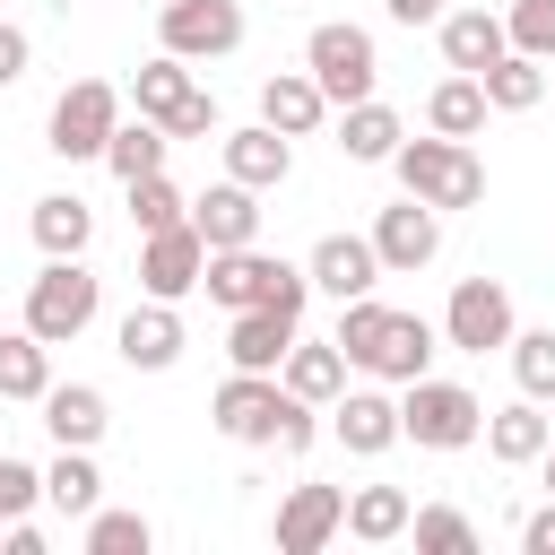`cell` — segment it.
Returning <instances> with one entry per match:
<instances>
[{"label":"cell","instance_id":"cell-36","mask_svg":"<svg viewBox=\"0 0 555 555\" xmlns=\"http://www.w3.org/2000/svg\"><path fill=\"white\" fill-rule=\"evenodd\" d=\"M147 546H156V529L139 512H104V503L87 512V555H147Z\"/></svg>","mask_w":555,"mask_h":555},{"label":"cell","instance_id":"cell-19","mask_svg":"<svg viewBox=\"0 0 555 555\" xmlns=\"http://www.w3.org/2000/svg\"><path fill=\"white\" fill-rule=\"evenodd\" d=\"M225 173H234V182H251V191H278V182L295 173V139H286V130H269V121H251V130H234V139H225Z\"/></svg>","mask_w":555,"mask_h":555},{"label":"cell","instance_id":"cell-11","mask_svg":"<svg viewBox=\"0 0 555 555\" xmlns=\"http://www.w3.org/2000/svg\"><path fill=\"white\" fill-rule=\"evenodd\" d=\"M373 251H382V278H416L434 251H442V208L425 199H399L373 217Z\"/></svg>","mask_w":555,"mask_h":555},{"label":"cell","instance_id":"cell-26","mask_svg":"<svg viewBox=\"0 0 555 555\" xmlns=\"http://www.w3.org/2000/svg\"><path fill=\"white\" fill-rule=\"evenodd\" d=\"M408 512H416V503H408L399 486H356L338 529H347V538H364V546H390V538H408Z\"/></svg>","mask_w":555,"mask_h":555},{"label":"cell","instance_id":"cell-27","mask_svg":"<svg viewBox=\"0 0 555 555\" xmlns=\"http://www.w3.org/2000/svg\"><path fill=\"white\" fill-rule=\"evenodd\" d=\"M477 87H486V113H529V104L546 95V61L503 52V61H486V69H477Z\"/></svg>","mask_w":555,"mask_h":555},{"label":"cell","instance_id":"cell-18","mask_svg":"<svg viewBox=\"0 0 555 555\" xmlns=\"http://www.w3.org/2000/svg\"><path fill=\"white\" fill-rule=\"evenodd\" d=\"M330 425H338V442H347L356 460H373V451L399 442V399H382V390H338V399H330Z\"/></svg>","mask_w":555,"mask_h":555},{"label":"cell","instance_id":"cell-20","mask_svg":"<svg viewBox=\"0 0 555 555\" xmlns=\"http://www.w3.org/2000/svg\"><path fill=\"white\" fill-rule=\"evenodd\" d=\"M278 382H286L295 399H312V408H330V399L347 390V356H338V338H304V330H295V347H286V364H278Z\"/></svg>","mask_w":555,"mask_h":555},{"label":"cell","instance_id":"cell-29","mask_svg":"<svg viewBox=\"0 0 555 555\" xmlns=\"http://www.w3.org/2000/svg\"><path fill=\"white\" fill-rule=\"evenodd\" d=\"M87 234H95V217H87V199H78V191H52V199H35V243H43V260H69V251H87Z\"/></svg>","mask_w":555,"mask_h":555},{"label":"cell","instance_id":"cell-23","mask_svg":"<svg viewBox=\"0 0 555 555\" xmlns=\"http://www.w3.org/2000/svg\"><path fill=\"white\" fill-rule=\"evenodd\" d=\"M399 139H408V121L390 113V104H338V147H347V165H390L399 156Z\"/></svg>","mask_w":555,"mask_h":555},{"label":"cell","instance_id":"cell-24","mask_svg":"<svg viewBox=\"0 0 555 555\" xmlns=\"http://www.w3.org/2000/svg\"><path fill=\"white\" fill-rule=\"evenodd\" d=\"M43 425H52L61 451H95V442H104V390H95V382L43 390Z\"/></svg>","mask_w":555,"mask_h":555},{"label":"cell","instance_id":"cell-6","mask_svg":"<svg viewBox=\"0 0 555 555\" xmlns=\"http://www.w3.org/2000/svg\"><path fill=\"white\" fill-rule=\"evenodd\" d=\"M95 304H104V286L78 269V251H69V260H43V278L26 286V330H35L43 347H69V338L95 321Z\"/></svg>","mask_w":555,"mask_h":555},{"label":"cell","instance_id":"cell-15","mask_svg":"<svg viewBox=\"0 0 555 555\" xmlns=\"http://www.w3.org/2000/svg\"><path fill=\"white\" fill-rule=\"evenodd\" d=\"M191 225H199V243H208V251H234V243H251V234H260V191L225 173L217 191H199V199H191Z\"/></svg>","mask_w":555,"mask_h":555},{"label":"cell","instance_id":"cell-7","mask_svg":"<svg viewBox=\"0 0 555 555\" xmlns=\"http://www.w3.org/2000/svg\"><path fill=\"white\" fill-rule=\"evenodd\" d=\"M304 69H312V87H321L330 104H364V95H373V78H382V61H373V35H364V26H312Z\"/></svg>","mask_w":555,"mask_h":555},{"label":"cell","instance_id":"cell-34","mask_svg":"<svg viewBox=\"0 0 555 555\" xmlns=\"http://www.w3.org/2000/svg\"><path fill=\"white\" fill-rule=\"evenodd\" d=\"M512 382L520 399H555V330H512Z\"/></svg>","mask_w":555,"mask_h":555},{"label":"cell","instance_id":"cell-32","mask_svg":"<svg viewBox=\"0 0 555 555\" xmlns=\"http://www.w3.org/2000/svg\"><path fill=\"white\" fill-rule=\"evenodd\" d=\"M43 503H52V512H69V520H87V512L104 503V477H95V460H87V451H61V460L43 468Z\"/></svg>","mask_w":555,"mask_h":555},{"label":"cell","instance_id":"cell-17","mask_svg":"<svg viewBox=\"0 0 555 555\" xmlns=\"http://www.w3.org/2000/svg\"><path fill=\"white\" fill-rule=\"evenodd\" d=\"M295 330H304V312L251 304V312H234V330H225V356H234L243 373H278V364H286V347H295Z\"/></svg>","mask_w":555,"mask_h":555},{"label":"cell","instance_id":"cell-43","mask_svg":"<svg viewBox=\"0 0 555 555\" xmlns=\"http://www.w3.org/2000/svg\"><path fill=\"white\" fill-rule=\"evenodd\" d=\"M9 555H43V529H35V520H26V512H17V520H9Z\"/></svg>","mask_w":555,"mask_h":555},{"label":"cell","instance_id":"cell-39","mask_svg":"<svg viewBox=\"0 0 555 555\" xmlns=\"http://www.w3.org/2000/svg\"><path fill=\"white\" fill-rule=\"evenodd\" d=\"M35 503H43V468H26V460L0 451V529H9L17 512H35Z\"/></svg>","mask_w":555,"mask_h":555},{"label":"cell","instance_id":"cell-3","mask_svg":"<svg viewBox=\"0 0 555 555\" xmlns=\"http://www.w3.org/2000/svg\"><path fill=\"white\" fill-rule=\"evenodd\" d=\"M199 286H208V304H225V312H251V304L304 312V295H312V278H304L295 260H278V251H251V243H234V251H208Z\"/></svg>","mask_w":555,"mask_h":555},{"label":"cell","instance_id":"cell-44","mask_svg":"<svg viewBox=\"0 0 555 555\" xmlns=\"http://www.w3.org/2000/svg\"><path fill=\"white\" fill-rule=\"evenodd\" d=\"M390 17H399V26H434V17H442V0H390Z\"/></svg>","mask_w":555,"mask_h":555},{"label":"cell","instance_id":"cell-9","mask_svg":"<svg viewBox=\"0 0 555 555\" xmlns=\"http://www.w3.org/2000/svg\"><path fill=\"white\" fill-rule=\"evenodd\" d=\"M442 347H460V356L512 347V295H503L494 278H460L451 304H442Z\"/></svg>","mask_w":555,"mask_h":555},{"label":"cell","instance_id":"cell-37","mask_svg":"<svg viewBox=\"0 0 555 555\" xmlns=\"http://www.w3.org/2000/svg\"><path fill=\"white\" fill-rule=\"evenodd\" d=\"M408 529H416V546H425V555H468V546H477L468 512H451V503H425V512H408Z\"/></svg>","mask_w":555,"mask_h":555},{"label":"cell","instance_id":"cell-2","mask_svg":"<svg viewBox=\"0 0 555 555\" xmlns=\"http://www.w3.org/2000/svg\"><path fill=\"white\" fill-rule=\"evenodd\" d=\"M338 356L364 364L373 382H416L434 364V330L416 312H390V304L356 295V304H338Z\"/></svg>","mask_w":555,"mask_h":555},{"label":"cell","instance_id":"cell-38","mask_svg":"<svg viewBox=\"0 0 555 555\" xmlns=\"http://www.w3.org/2000/svg\"><path fill=\"white\" fill-rule=\"evenodd\" d=\"M503 35H512V52H529V61H555V0H512Z\"/></svg>","mask_w":555,"mask_h":555},{"label":"cell","instance_id":"cell-1","mask_svg":"<svg viewBox=\"0 0 555 555\" xmlns=\"http://www.w3.org/2000/svg\"><path fill=\"white\" fill-rule=\"evenodd\" d=\"M208 416H217V434H225V442L286 451V460H295V451H312V399H295L278 373H243V364H234V382L217 390V408H208Z\"/></svg>","mask_w":555,"mask_h":555},{"label":"cell","instance_id":"cell-41","mask_svg":"<svg viewBox=\"0 0 555 555\" xmlns=\"http://www.w3.org/2000/svg\"><path fill=\"white\" fill-rule=\"evenodd\" d=\"M17 78H26V35L0 26V87H17Z\"/></svg>","mask_w":555,"mask_h":555},{"label":"cell","instance_id":"cell-25","mask_svg":"<svg viewBox=\"0 0 555 555\" xmlns=\"http://www.w3.org/2000/svg\"><path fill=\"white\" fill-rule=\"evenodd\" d=\"M555 442V425L538 416V399H512V408H486V451L503 460V468H529L538 451Z\"/></svg>","mask_w":555,"mask_h":555},{"label":"cell","instance_id":"cell-13","mask_svg":"<svg viewBox=\"0 0 555 555\" xmlns=\"http://www.w3.org/2000/svg\"><path fill=\"white\" fill-rule=\"evenodd\" d=\"M304 278H312L321 295L356 304V295H373V286H382V251H373V234H321V243H312V260H304Z\"/></svg>","mask_w":555,"mask_h":555},{"label":"cell","instance_id":"cell-30","mask_svg":"<svg viewBox=\"0 0 555 555\" xmlns=\"http://www.w3.org/2000/svg\"><path fill=\"white\" fill-rule=\"evenodd\" d=\"M425 121H434L442 139H477V130H486V87H477L468 69H460V78H442V87L425 95Z\"/></svg>","mask_w":555,"mask_h":555},{"label":"cell","instance_id":"cell-5","mask_svg":"<svg viewBox=\"0 0 555 555\" xmlns=\"http://www.w3.org/2000/svg\"><path fill=\"white\" fill-rule=\"evenodd\" d=\"M399 434L416 442V451H468L477 434H486V408H477V390H460V382H408V399H399Z\"/></svg>","mask_w":555,"mask_h":555},{"label":"cell","instance_id":"cell-33","mask_svg":"<svg viewBox=\"0 0 555 555\" xmlns=\"http://www.w3.org/2000/svg\"><path fill=\"white\" fill-rule=\"evenodd\" d=\"M130 95H139V113L165 130V121L182 113V95H191V61H182V52H156V61L139 69V87H130Z\"/></svg>","mask_w":555,"mask_h":555},{"label":"cell","instance_id":"cell-16","mask_svg":"<svg viewBox=\"0 0 555 555\" xmlns=\"http://www.w3.org/2000/svg\"><path fill=\"white\" fill-rule=\"evenodd\" d=\"M113 347H121V364H130V373H165V364L182 356V312L147 295L139 312H121V330H113Z\"/></svg>","mask_w":555,"mask_h":555},{"label":"cell","instance_id":"cell-40","mask_svg":"<svg viewBox=\"0 0 555 555\" xmlns=\"http://www.w3.org/2000/svg\"><path fill=\"white\" fill-rule=\"evenodd\" d=\"M199 130H217V95H208V87H191V95H182V113L165 121V139H199Z\"/></svg>","mask_w":555,"mask_h":555},{"label":"cell","instance_id":"cell-10","mask_svg":"<svg viewBox=\"0 0 555 555\" xmlns=\"http://www.w3.org/2000/svg\"><path fill=\"white\" fill-rule=\"evenodd\" d=\"M156 35L182 61H217V52L243 43V0H165L156 9Z\"/></svg>","mask_w":555,"mask_h":555},{"label":"cell","instance_id":"cell-45","mask_svg":"<svg viewBox=\"0 0 555 555\" xmlns=\"http://www.w3.org/2000/svg\"><path fill=\"white\" fill-rule=\"evenodd\" d=\"M538 460H546V494H555V442H546V451H538Z\"/></svg>","mask_w":555,"mask_h":555},{"label":"cell","instance_id":"cell-21","mask_svg":"<svg viewBox=\"0 0 555 555\" xmlns=\"http://www.w3.org/2000/svg\"><path fill=\"white\" fill-rule=\"evenodd\" d=\"M434 26H442V61H451V69H468V78H477L486 61H503V52H512V35H503V17H494V9H451V17H434Z\"/></svg>","mask_w":555,"mask_h":555},{"label":"cell","instance_id":"cell-42","mask_svg":"<svg viewBox=\"0 0 555 555\" xmlns=\"http://www.w3.org/2000/svg\"><path fill=\"white\" fill-rule=\"evenodd\" d=\"M520 546H529V555H555V503H546V512H529V520H520Z\"/></svg>","mask_w":555,"mask_h":555},{"label":"cell","instance_id":"cell-22","mask_svg":"<svg viewBox=\"0 0 555 555\" xmlns=\"http://www.w3.org/2000/svg\"><path fill=\"white\" fill-rule=\"evenodd\" d=\"M321 113H330V95L312 87V69H278V78L260 87V121H269V130H286V139H312V130H321Z\"/></svg>","mask_w":555,"mask_h":555},{"label":"cell","instance_id":"cell-31","mask_svg":"<svg viewBox=\"0 0 555 555\" xmlns=\"http://www.w3.org/2000/svg\"><path fill=\"white\" fill-rule=\"evenodd\" d=\"M165 147H173V139H165V130L139 113V121H113V139H104V165H113L121 182H139V173H165Z\"/></svg>","mask_w":555,"mask_h":555},{"label":"cell","instance_id":"cell-4","mask_svg":"<svg viewBox=\"0 0 555 555\" xmlns=\"http://www.w3.org/2000/svg\"><path fill=\"white\" fill-rule=\"evenodd\" d=\"M399 182H408V199H425V208H477L486 199V165L468 156V139H399Z\"/></svg>","mask_w":555,"mask_h":555},{"label":"cell","instance_id":"cell-8","mask_svg":"<svg viewBox=\"0 0 555 555\" xmlns=\"http://www.w3.org/2000/svg\"><path fill=\"white\" fill-rule=\"evenodd\" d=\"M113 121H121V95L104 87V78H78V87H61V104H52V156H104V139H113Z\"/></svg>","mask_w":555,"mask_h":555},{"label":"cell","instance_id":"cell-35","mask_svg":"<svg viewBox=\"0 0 555 555\" xmlns=\"http://www.w3.org/2000/svg\"><path fill=\"white\" fill-rule=\"evenodd\" d=\"M121 191H130V225H139V234H156V225H182V217H191V199H182L165 173H139V182H121Z\"/></svg>","mask_w":555,"mask_h":555},{"label":"cell","instance_id":"cell-14","mask_svg":"<svg viewBox=\"0 0 555 555\" xmlns=\"http://www.w3.org/2000/svg\"><path fill=\"white\" fill-rule=\"evenodd\" d=\"M347 520V486H295L278 503V555H321Z\"/></svg>","mask_w":555,"mask_h":555},{"label":"cell","instance_id":"cell-28","mask_svg":"<svg viewBox=\"0 0 555 555\" xmlns=\"http://www.w3.org/2000/svg\"><path fill=\"white\" fill-rule=\"evenodd\" d=\"M52 390V347L35 330H0V399H43Z\"/></svg>","mask_w":555,"mask_h":555},{"label":"cell","instance_id":"cell-12","mask_svg":"<svg viewBox=\"0 0 555 555\" xmlns=\"http://www.w3.org/2000/svg\"><path fill=\"white\" fill-rule=\"evenodd\" d=\"M199 269H208V243H199L191 217H182V225H156L147 251H139V286H147L156 304H182V295L199 286Z\"/></svg>","mask_w":555,"mask_h":555}]
</instances>
